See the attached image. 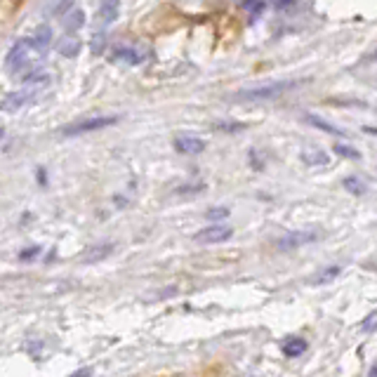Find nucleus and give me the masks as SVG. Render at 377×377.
<instances>
[{"label": "nucleus", "instance_id": "2", "mask_svg": "<svg viewBox=\"0 0 377 377\" xmlns=\"http://www.w3.org/2000/svg\"><path fill=\"white\" fill-rule=\"evenodd\" d=\"M234 236V229L227 227V225H213V227H205L201 229L198 234H193V241L198 243V246H217V243H225Z\"/></svg>", "mask_w": 377, "mask_h": 377}, {"label": "nucleus", "instance_id": "3", "mask_svg": "<svg viewBox=\"0 0 377 377\" xmlns=\"http://www.w3.org/2000/svg\"><path fill=\"white\" fill-rule=\"evenodd\" d=\"M29 47L31 43L29 40H22V43H17L12 47L10 57H8V71L15 76L17 71H24L26 66H29Z\"/></svg>", "mask_w": 377, "mask_h": 377}, {"label": "nucleus", "instance_id": "23", "mask_svg": "<svg viewBox=\"0 0 377 377\" xmlns=\"http://www.w3.org/2000/svg\"><path fill=\"white\" fill-rule=\"evenodd\" d=\"M368 377H377V366H373V368H370V373H368Z\"/></svg>", "mask_w": 377, "mask_h": 377}, {"label": "nucleus", "instance_id": "22", "mask_svg": "<svg viewBox=\"0 0 377 377\" xmlns=\"http://www.w3.org/2000/svg\"><path fill=\"white\" fill-rule=\"evenodd\" d=\"M288 3H292V0H278V3H276V8H278V10H283Z\"/></svg>", "mask_w": 377, "mask_h": 377}, {"label": "nucleus", "instance_id": "12", "mask_svg": "<svg viewBox=\"0 0 377 377\" xmlns=\"http://www.w3.org/2000/svg\"><path fill=\"white\" fill-rule=\"evenodd\" d=\"M306 121H309L311 125H316L318 130H325V132H330V135H337V137H342L345 132H342L340 128H335V125H330L328 121H323V118H318V116H306Z\"/></svg>", "mask_w": 377, "mask_h": 377}, {"label": "nucleus", "instance_id": "19", "mask_svg": "<svg viewBox=\"0 0 377 377\" xmlns=\"http://www.w3.org/2000/svg\"><path fill=\"white\" fill-rule=\"evenodd\" d=\"M225 215H227V210H210V213H208V217H225Z\"/></svg>", "mask_w": 377, "mask_h": 377}, {"label": "nucleus", "instance_id": "16", "mask_svg": "<svg viewBox=\"0 0 377 377\" xmlns=\"http://www.w3.org/2000/svg\"><path fill=\"white\" fill-rule=\"evenodd\" d=\"M345 186H347L352 193H363V191H366V186H363L361 181L356 179V177H349V179H345Z\"/></svg>", "mask_w": 377, "mask_h": 377}, {"label": "nucleus", "instance_id": "20", "mask_svg": "<svg viewBox=\"0 0 377 377\" xmlns=\"http://www.w3.org/2000/svg\"><path fill=\"white\" fill-rule=\"evenodd\" d=\"M90 373H92V370H90V368H83V370H78V373H73L71 377H88Z\"/></svg>", "mask_w": 377, "mask_h": 377}, {"label": "nucleus", "instance_id": "13", "mask_svg": "<svg viewBox=\"0 0 377 377\" xmlns=\"http://www.w3.org/2000/svg\"><path fill=\"white\" fill-rule=\"evenodd\" d=\"M243 8L248 12H253V22H255V19L267 10V0H243Z\"/></svg>", "mask_w": 377, "mask_h": 377}, {"label": "nucleus", "instance_id": "9", "mask_svg": "<svg viewBox=\"0 0 377 377\" xmlns=\"http://www.w3.org/2000/svg\"><path fill=\"white\" fill-rule=\"evenodd\" d=\"M304 352H306V342L299 340V337H290L283 347V354L288 356V359H297V356L304 354Z\"/></svg>", "mask_w": 377, "mask_h": 377}, {"label": "nucleus", "instance_id": "10", "mask_svg": "<svg viewBox=\"0 0 377 377\" xmlns=\"http://www.w3.org/2000/svg\"><path fill=\"white\" fill-rule=\"evenodd\" d=\"M59 52L64 54V57H76L80 50V40L78 38H73V36H66V38H61L59 40Z\"/></svg>", "mask_w": 377, "mask_h": 377}, {"label": "nucleus", "instance_id": "5", "mask_svg": "<svg viewBox=\"0 0 377 377\" xmlns=\"http://www.w3.org/2000/svg\"><path fill=\"white\" fill-rule=\"evenodd\" d=\"M36 85H29V88H24V90H19V92H12V95H8L3 100V104H0V107H3L5 111H17V109H22L24 104H29L33 97H36Z\"/></svg>", "mask_w": 377, "mask_h": 377}, {"label": "nucleus", "instance_id": "21", "mask_svg": "<svg viewBox=\"0 0 377 377\" xmlns=\"http://www.w3.org/2000/svg\"><path fill=\"white\" fill-rule=\"evenodd\" d=\"M38 253V248H33V250H26V253H22V260H29L31 255H36Z\"/></svg>", "mask_w": 377, "mask_h": 377}, {"label": "nucleus", "instance_id": "11", "mask_svg": "<svg viewBox=\"0 0 377 377\" xmlns=\"http://www.w3.org/2000/svg\"><path fill=\"white\" fill-rule=\"evenodd\" d=\"M83 22H85V15H83V10H71L64 17V29L66 31H76V29H80Z\"/></svg>", "mask_w": 377, "mask_h": 377}, {"label": "nucleus", "instance_id": "14", "mask_svg": "<svg viewBox=\"0 0 377 377\" xmlns=\"http://www.w3.org/2000/svg\"><path fill=\"white\" fill-rule=\"evenodd\" d=\"M50 38H52V31L47 29V26H40L38 33H36V38H33V47H38V50H45L47 43H50Z\"/></svg>", "mask_w": 377, "mask_h": 377}, {"label": "nucleus", "instance_id": "7", "mask_svg": "<svg viewBox=\"0 0 377 377\" xmlns=\"http://www.w3.org/2000/svg\"><path fill=\"white\" fill-rule=\"evenodd\" d=\"M311 241H316V234H304V232L288 234V236H283V239L278 241V250H292V248H299V246L311 243Z\"/></svg>", "mask_w": 377, "mask_h": 377}, {"label": "nucleus", "instance_id": "15", "mask_svg": "<svg viewBox=\"0 0 377 377\" xmlns=\"http://www.w3.org/2000/svg\"><path fill=\"white\" fill-rule=\"evenodd\" d=\"M116 10H118V0H107V5L102 8V22H111L116 17Z\"/></svg>", "mask_w": 377, "mask_h": 377}, {"label": "nucleus", "instance_id": "8", "mask_svg": "<svg viewBox=\"0 0 377 377\" xmlns=\"http://www.w3.org/2000/svg\"><path fill=\"white\" fill-rule=\"evenodd\" d=\"M146 57L144 52H137L135 47H116L114 59L116 61H128V64H139Z\"/></svg>", "mask_w": 377, "mask_h": 377}, {"label": "nucleus", "instance_id": "18", "mask_svg": "<svg viewBox=\"0 0 377 377\" xmlns=\"http://www.w3.org/2000/svg\"><path fill=\"white\" fill-rule=\"evenodd\" d=\"M340 274V269L337 267H333V269H328V271H323L318 278H313V283H323V281H330V278H335Z\"/></svg>", "mask_w": 377, "mask_h": 377}, {"label": "nucleus", "instance_id": "17", "mask_svg": "<svg viewBox=\"0 0 377 377\" xmlns=\"http://www.w3.org/2000/svg\"><path fill=\"white\" fill-rule=\"evenodd\" d=\"M335 153H340V156H347V158H359V151L349 149V146H342V144H335Z\"/></svg>", "mask_w": 377, "mask_h": 377}, {"label": "nucleus", "instance_id": "1", "mask_svg": "<svg viewBox=\"0 0 377 377\" xmlns=\"http://www.w3.org/2000/svg\"><path fill=\"white\" fill-rule=\"evenodd\" d=\"M297 80L290 83H274V85H264V88H255V90H243V92L234 95V100L239 102H264V100H276L278 95H283L285 90L295 88Z\"/></svg>", "mask_w": 377, "mask_h": 377}, {"label": "nucleus", "instance_id": "24", "mask_svg": "<svg viewBox=\"0 0 377 377\" xmlns=\"http://www.w3.org/2000/svg\"><path fill=\"white\" fill-rule=\"evenodd\" d=\"M0 135H3V130H0Z\"/></svg>", "mask_w": 377, "mask_h": 377}, {"label": "nucleus", "instance_id": "6", "mask_svg": "<svg viewBox=\"0 0 377 377\" xmlns=\"http://www.w3.org/2000/svg\"><path fill=\"white\" fill-rule=\"evenodd\" d=\"M174 149L179 153H201L205 149V142L193 135H177L174 137Z\"/></svg>", "mask_w": 377, "mask_h": 377}, {"label": "nucleus", "instance_id": "4", "mask_svg": "<svg viewBox=\"0 0 377 377\" xmlns=\"http://www.w3.org/2000/svg\"><path fill=\"white\" fill-rule=\"evenodd\" d=\"M118 121L116 116H104V118H90V121H83V123H73L71 128L64 130V135H83V132H90V130H100V128H107V125H114Z\"/></svg>", "mask_w": 377, "mask_h": 377}]
</instances>
